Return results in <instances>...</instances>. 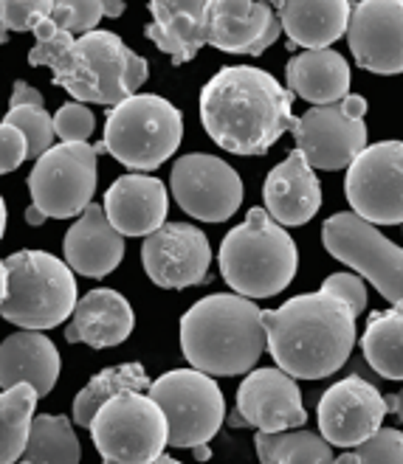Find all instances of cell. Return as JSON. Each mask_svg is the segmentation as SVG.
Returning <instances> with one entry per match:
<instances>
[{
  "instance_id": "cell-36",
  "label": "cell",
  "mask_w": 403,
  "mask_h": 464,
  "mask_svg": "<svg viewBox=\"0 0 403 464\" xmlns=\"http://www.w3.org/2000/svg\"><path fill=\"white\" fill-rule=\"evenodd\" d=\"M96 119L83 102H68L54 113V135L60 144H88L93 135Z\"/></svg>"
},
{
  "instance_id": "cell-13",
  "label": "cell",
  "mask_w": 403,
  "mask_h": 464,
  "mask_svg": "<svg viewBox=\"0 0 403 464\" xmlns=\"http://www.w3.org/2000/svg\"><path fill=\"white\" fill-rule=\"evenodd\" d=\"M344 192L353 214L378 226L403 223V141L367 147L347 169Z\"/></svg>"
},
{
  "instance_id": "cell-18",
  "label": "cell",
  "mask_w": 403,
  "mask_h": 464,
  "mask_svg": "<svg viewBox=\"0 0 403 464\" xmlns=\"http://www.w3.org/2000/svg\"><path fill=\"white\" fill-rule=\"evenodd\" d=\"M237 414L257 433L300 430L308 422L297 380L282 369H254L237 389Z\"/></svg>"
},
{
  "instance_id": "cell-22",
  "label": "cell",
  "mask_w": 403,
  "mask_h": 464,
  "mask_svg": "<svg viewBox=\"0 0 403 464\" xmlns=\"http://www.w3.org/2000/svg\"><path fill=\"white\" fill-rule=\"evenodd\" d=\"M152 23L144 29L172 65H186L209 45V0H152L147 6Z\"/></svg>"
},
{
  "instance_id": "cell-11",
  "label": "cell",
  "mask_w": 403,
  "mask_h": 464,
  "mask_svg": "<svg viewBox=\"0 0 403 464\" xmlns=\"http://www.w3.org/2000/svg\"><path fill=\"white\" fill-rule=\"evenodd\" d=\"M96 155L91 144H54L32 167V206L48 220L83 217L96 192Z\"/></svg>"
},
{
  "instance_id": "cell-47",
  "label": "cell",
  "mask_w": 403,
  "mask_h": 464,
  "mask_svg": "<svg viewBox=\"0 0 403 464\" xmlns=\"http://www.w3.org/2000/svg\"><path fill=\"white\" fill-rule=\"evenodd\" d=\"M4 43H9V32L4 29V23H0V45H4Z\"/></svg>"
},
{
  "instance_id": "cell-33",
  "label": "cell",
  "mask_w": 403,
  "mask_h": 464,
  "mask_svg": "<svg viewBox=\"0 0 403 464\" xmlns=\"http://www.w3.org/2000/svg\"><path fill=\"white\" fill-rule=\"evenodd\" d=\"M4 124L23 132L25 147H29V158L37 160L54 147V116H48L43 107H15L6 113Z\"/></svg>"
},
{
  "instance_id": "cell-4",
  "label": "cell",
  "mask_w": 403,
  "mask_h": 464,
  "mask_svg": "<svg viewBox=\"0 0 403 464\" xmlns=\"http://www.w3.org/2000/svg\"><path fill=\"white\" fill-rule=\"evenodd\" d=\"M268 346L262 310L237 293L201 298L181 318V352L209 377L249 374Z\"/></svg>"
},
{
  "instance_id": "cell-41",
  "label": "cell",
  "mask_w": 403,
  "mask_h": 464,
  "mask_svg": "<svg viewBox=\"0 0 403 464\" xmlns=\"http://www.w3.org/2000/svg\"><path fill=\"white\" fill-rule=\"evenodd\" d=\"M387 397V405H389V411L403 422V389L398 394H384Z\"/></svg>"
},
{
  "instance_id": "cell-15",
  "label": "cell",
  "mask_w": 403,
  "mask_h": 464,
  "mask_svg": "<svg viewBox=\"0 0 403 464\" xmlns=\"http://www.w3.org/2000/svg\"><path fill=\"white\" fill-rule=\"evenodd\" d=\"M387 414H389L387 397L369 380L350 374L321 394L319 430L333 448L353 450L381 430Z\"/></svg>"
},
{
  "instance_id": "cell-42",
  "label": "cell",
  "mask_w": 403,
  "mask_h": 464,
  "mask_svg": "<svg viewBox=\"0 0 403 464\" xmlns=\"http://www.w3.org/2000/svg\"><path fill=\"white\" fill-rule=\"evenodd\" d=\"M6 290H9V270H6V262H0V307L6 302Z\"/></svg>"
},
{
  "instance_id": "cell-44",
  "label": "cell",
  "mask_w": 403,
  "mask_h": 464,
  "mask_svg": "<svg viewBox=\"0 0 403 464\" xmlns=\"http://www.w3.org/2000/svg\"><path fill=\"white\" fill-rule=\"evenodd\" d=\"M104 14L107 17H122L124 14V4H119V0H111V4H107V0H104Z\"/></svg>"
},
{
  "instance_id": "cell-43",
  "label": "cell",
  "mask_w": 403,
  "mask_h": 464,
  "mask_svg": "<svg viewBox=\"0 0 403 464\" xmlns=\"http://www.w3.org/2000/svg\"><path fill=\"white\" fill-rule=\"evenodd\" d=\"M45 220H48V217H45V214H40L34 206L25 208V223H29V226H43Z\"/></svg>"
},
{
  "instance_id": "cell-38",
  "label": "cell",
  "mask_w": 403,
  "mask_h": 464,
  "mask_svg": "<svg viewBox=\"0 0 403 464\" xmlns=\"http://www.w3.org/2000/svg\"><path fill=\"white\" fill-rule=\"evenodd\" d=\"M321 290L341 298V302L356 315H361L367 310V287H364L359 273H333V276H328L325 282H321Z\"/></svg>"
},
{
  "instance_id": "cell-30",
  "label": "cell",
  "mask_w": 403,
  "mask_h": 464,
  "mask_svg": "<svg viewBox=\"0 0 403 464\" xmlns=\"http://www.w3.org/2000/svg\"><path fill=\"white\" fill-rule=\"evenodd\" d=\"M254 448L260 464H336L333 445L313 430L257 433Z\"/></svg>"
},
{
  "instance_id": "cell-1",
  "label": "cell",
  "mask_w": 403,
  "mask_h": 464,
  "mask_svg": "<svg viewBox=\"0 0 403 464\" xmlns=\"http://www.w3.org/2000/svg\"><path fill=\"white\" fill-rule=\"evenodd\" d=\"M293 93L251 65H229L201 91V121L209 139L226 152L254 158L293 130Z\"/></svg>"
},
{
  "instance_id": "cell-32",
  "label": "cell",
  "mask_w": 403,
  "mask_h": 464,
  "mask_svg": "<svg viewBox=\"0 0 403 464\" xmlns=\"http://www.w3.org/2000/svg\"><path fill=\"white\" fill-rule=\"evenodd\" d=\"M83 450L65 417L37 414L32 422L29 445L17 464H79Z\"/></svg>"
},
{
  "instance_id": "cell-6",
  "label": "cell",
  "mask_w": 403,
  "mask_h": 464,
  "mask_svg": "<svg viewBox=\"0 0 403 464\" xmlns=\"http://www.w3.org/2000/svg\"><path fill=\"white\" fill-rule=\"evenodd\" d=\"M9 270L6 302L0 307L20 330H54L76 310V279L68 262L45 251H17L4 259Z\"/></svg>"
},
{
  "instance_id": "cell-35",
  "label": "cell",
  "mask_w": 403,
  "mask_h": 464,
  "mask_svg": "<svg viewBox=\"0 0 403 464\" xmlns=\"http://www.w3.org/2000/svg\"><path fill=\"white\" fill-rule=\"evenodd\" d=\"M104 17V6L99 0H54L51 20L68 34H91Z\"/></svg>"
},
{
  "instance_id": "cell-26",
  "label": "cell",
  "mask_w": 403,
  "mask_h": 464,
  "mask_svg": "<svg viewBox=\"0 0 403 464\" xmlns=\"http://www.w3.org/2000/svg\"><path fill=\"white\" fill-rule=\"evenodd\" d=\"M288 48L302 45L305 51H325L350 29L353 4L347 0H282L274 6Z\"/></svg>"
},
{
  "instance_id": "cell-25",
  "label": "cell",
  "mask_w": 403,
  "mask_h": 464,
  "mask_svg": "<svg viewBox=\"0 0 403 464\" xmlns=\"http://www.w3.org/2000/svg\"><path fill=\"white\" fill-rule=\"evenodd\" d=\"M60 352L43 333L17 330L0 343V389L32 386L40 397L51 394L60 377Z\"/></svg>"
},
{
  "instance_id": "cell-9",
  "label": "cell",
  "mask_w": 403,
  "mask_h": 464,
  "mask_svg": "<svg viewBox=\"0 0 403 464\" xmlns=\"http://www.w3.org/2000/svg\"><path fill=\"white\" fill-rule=\"evenodd\" d=\"M150 400L167 417L170 448H203L221 430L226 400L214 377L198 369H175L152 380Z\"/></svg>"
},
{
  "instance_id": "cell-21",
  "label": "cell",
  "mask_w": 403,
  "mask_h": 464,
  "mask_svg": "<svg viewBox=\"0 0 403 464\" xmlns=\"http://www.w3.org/2000/svg\"><path fill=\"white\" fill-rule=\"evenodd\" d=\"M265 211L274 217L282 228L310 223L321 206V186L313 175L308 158L293 150L280 167H274L262 186Z\"/></svg>"
},
{
  "instance_id": "cell-45",
  "label": "cell",
  "mask_w": 403,
  "mask_h": 464,
  "mask_svg": "<svg viewBox=\"0 0 403 464\" xmlns=\"http://www.w3.org/2000/svg\"><path fill=\"white\" fill-rule=\"evenodd\" d=\"M4 231H6V203L0 198V239H4Z\"/></svg>"
},
{
  "instance_id": "cell-23",
  "label": "cell",
  "mask_w": 403,
  "mask_h": 464,
  "mask_svg": "<svg viewBox=\"0 0 403 464\" xmlns=\"http://www.w3.org/2000/svg\"><path fill=\"white\" fill-rule=\"evenodd\" d=\"M133 330H136V313L127 298L111 287H96L76 302L74 318L65 326V341L107 349L124 343Z\"/></svg>"
},
{
  "instance_id": "cell-17",
  "label": "cell",
  "mask_w": 403,
  "mask_h": 464,
  "mask_svg": "<svg viewBox=\"0 0 403 464\" xmlns=\"http://www.w3.org/2000/svg\"><path fill=\"white\" fill-rule=\"evenodd\" d=\"M347 43L356 65L372 73H403V0L353 4Z\"/></svg>"
},
{
  "instance_id": "cell-19",
  "label": "cell",
  "mask_w": 403,
  "mask_h": 464,
  "mask_svg": "<svg viewBox=\"0 0 403 464\" xmlns=\"http://www.w3.org/2000/svg\"><path fill=\"white\" fill-rule=\"evenodd\" d=\"M282 34V23L271 4L254 0H209V45L226 53H260Z\"/></svg>"
},
{
  "instance_id": "cell-40",
  "label": "cell",
  "mask_w": 403,
  "mask_h": 464,
  "mask_svg": "<svg viewBox=\"0 0 403 464\" xmlns=\"http://www.w3.org/2000/svg\"><path fill=\"white\" fill-rule=\"evenodd\" d=\"M45 99L37 88H32L29 82L17 79L15 88H12V99H9V111H15V107H43Z\"/></svg>"
},
{
  "instance_id": "cell-16",
  "label": "cell",
  "mask_w": 403,
  "mask_h": 464,
  "mask_svg": "<svg viewBox=\"0 0 403 464\" xmlns=\"http://www.w3.org/2000/svg\"><path fill=\"white\" fill-rule=\"evenodd\" d=\"M142 262L152 285L183 290L209 279L211 248L206 234L192 223H167L142 245Z\"/></svg>"
},
{
  "instance_id": "cell-7",
  "label": "cell",
  "mask_w": 403,
  "mask_h": 464,
  "mask_svg": "<svg viewBox=\"0 0 403 464\" xmlns=\"http://www.w3.org/2000/svg\"><path fill=\"white\" fill-rule=\"evenodd\" d=\"M181 139L183 116L178 107L152 93H136L107 113L102 147L127 169L142 175L170 160Z\"/></svg>"
},
{
  "instance_id": "cell-14",
  "label": "cell",
  "mask_w": 403,
  "mask_h": 464,
  "mask_svg": "<svg viewBox=\"0 0 403 464\" xmlns=\"http://www.w3.org/2000/svg\"><path fill=\"white\" fill-rule=\"evenodd\" d=\"M175 203L201 223H226L243 206L246 188L229 163L209 152H190L170 172Z\"/></svg>"
},
{
  "instance_id": "cell-3",
  "label": "cell",
  "mask_w": 403,
  "mask_h": 464,
  "mask_svg": "<svg viewBox=\"0 0 403 464\" xmlns=\"http://www.w3.org/2000/svg\"><path fill=\"white\" fill-rule=\"evenodd\" d=\"M356 318L341 298L325 290L293 295L282 307L262 313L268 352L293 380L330 377L350 361L359 335Z\"/></svg>"
},
{
  "instance_id": "cell-31",
  "label": "cell",
  "mask_w": 403,
  "mask_h": 464,
  "mask_svg": "<svg viewBox=\"0 0 403 464\" xmlns=\"http://www.w3.org/2000/svg\"><path fill=\"white\" fill-rule=\"evenodd\" d=\"M40 394L32 386L0 392V464H17L29 445Z\"/></svg>"
},
{
  "instance_id": "cell-8",
  "label": "cell",
  "mask_w": 403,
  "mask_h": 464,
  "mask_svg": "<svg viewBox=\"0 0 403 464\" xmlns=\"http://www.w3.org/2000/svg\"><path fill=\"white\" fill-rule=\"evenodd\" d=\"M93 445L104 464H152L170 445L167 417L150 394H119L91 422Z\"/></svg>"
},
{
  "instance_id": "cell-24",
  "label": "cell",
  "mask_w": 403,
  "mask_h": 464,
  "mask_svg": "<svg viewBox=\"0 0 403 464\" xmlns=\"http://www.w3.org/2000/svg\"><path fill=\"white\" fill-rule=\"evenodd\" d=\"M124 237L111 226L99 203H91L65 234V262L74 273L102 279L122 265Z\"/></svg>"
},
{
  "instance_id": "cell-27",
  "label": "cell",
  "mask_w": 403,
  "mask_h": 464,
  "mask_svg": "<svg viewBox=\"0 0 403 464\" xmlns=\"http://www.w3.org/2000/svg\"><path fill=\"white\" fill-rule=\"evenodd\" d=\"M288 91L313 107L336 104L350 96V65L339 51H302L285 68Z\"/></svg>"
},
{
  "instance_id": "cell-5",
  "label": "cell",
  "mask_w": 403,
  "mask_h": 464,
  "mask_svg": "<svg viewBox=\"0 0 403 464\" xmlns=\"http://www.w3.org/2000/svg\"><path fill=\"white\" fill-rule=\"evenodd\" d=\"M221 276L243 298H271L282 293L300 267L297 242L262 206L231 228L221 245Z\"/></svg>"
},
{
  "instance_id": "cell-46",
  "label": "cell",
  "mask_w": 403,
  "mask_h": 464,
  "mask_svg": "<svg viewBox=\"0 0 403 464\" xmlns=\"http://www.w3.org/2000/svg\"><path fill=\"white\" fill-rule=\"evenodd\" d=\"M152 464H181V461H178V459H172V456H167V453H164V456H161V459H158V461H152Z\"/></svg>"
},
{
  "instance_id": "cell-39",
  "label": "cell",
  "mask_w": 403,
  "mask_h": 464,
  "mask_svg": "<svg viewBox=\"0 0 403 464\" xmlns=\"http://www.w3.org/2000/svg\"><path fill=\"white\" fill-rule=\"evenodd\" d=\"M23 160H29V147H25L23 132L9 124H0V175L15 172Z\"/></svg>"
},
{
  "instance_id": "cell-29",
  "label": "cell",
  "mask_w": 403,
  "mask_h": 464,
  "mask_svg": "<svg viewBox=\"0 0 403 464\" xmlns=\"http://www.w3.org/2000/svg\"><path fill=\"white\" fill-rule=\"evenodd\" d=\"M369 369L387 380H403V304L372 313L361 335Z\"/></svg>"
},
{
  "instance_id": "cell-28",
  "label": "cell",
  "mask_w": 403,
  "mask_h": 464,
  "mask_svg": "<svg viewBox=\"0 0 403 464\" xmlns=\"http://www.w3.org/2000/svg\"><path fill=\"white\" fill-rule=\"evenodd\" d=\"M152 386V380L147 377L142 363H124V366H111L102 369L99 374L91 377V383L74 397V422L91 428L93 417L99 414V408L116 400L119 394L139 392L147 394Z\"/></svg>"
},
{
  "instance_id": "cell-34",
  "label": "cell",
  "mask_w": 403,
  "mask_h": 464,
  "mask_svg": "<svg viewBox=\"0 0 403 464\" xmlns=\"http://www.w3.org/2000/svg\"><path fill=\"white\" fill-rule=\"evenodd\" d=\"M336 464H403V433L381 428L364 445L336 456Z\"/></svg>"
},
{
  "instance_id": "cell-20",
  "label": "cell",
  "mask_w": 403,
  "mask_h": 464,
  "mask_svg": "<svg viewBox=\"0 0 403 464\" xmlns=\"http://www.w3.org/2000/svg\"><path fill=\"white\" fill-rule=\"evenodd\" d=\"M107 220L122 237H150L167 226L170 198L167 186L150 175H122L104 192L102 203Z\"/></svg>"
},
{
  "instance_id": "cell-37",
  "label": "cell",
  "mask_w": 403,
  "mask_h": 464,
  "mask_svg": "<svg viewBox=\"0 0 403 464\" xmlns=\"http://www.w3.org/2000/svg\"><path fill=\"white\" fill-rule=\"evenodd\" d=\"M51 9L54 0H0V23L6 32H34Z\"/></svg>"
},
{
  "instance_id": "cell-10",
  "label": "cell",
  "mask_w": 403,
  "mask_h": 464,
  "mask_svg": "<svg viewBox=\"0 0 403 464\" xmlns=\"http://www.w3.org/2000/svg\"><path fill=\"white\" fill-rule=\"evenodd\" d=\"M321 239L333 259L353 267L375 285L387 302L403 304V248L353 211L333 214L321 226Z\"/></svg>"
},
{
  "instance_id": "cell-2",
  "label": "cell",
  "mask_w": 403,
  "mask_h": 464,
  "mask_svg": "<svg viewBox=\"0 0 403 464\" xmlns=\"http://www.w3.org/2000/svg\"><path fill=\"white\" fill-rule=\"evenodd\" d=\"M29 65L51 68L54 85L65 88L83 104H122L147 82L150 65L130 51L113 32H91L74 37L63 32L51 17L34 29V48Z\"/></svg>"
},
{
  "instance_id": "cell-12",
  "label": "cell",
  "mask_w": 403,
  "mask_h": 464,
  "mask_svg": "<svg viewBox=\"0 0 403 464\" xmlns=\"http://www.w3.org/2000/svg\"><path fill=\"white\" fill-rule=\"evenodd\" d=\"M367 99L347 96L336 104L310 107L293 121L297 150L308 158L313 169H350V163L367 150Z\"/></svg>"
}]
</instances>
